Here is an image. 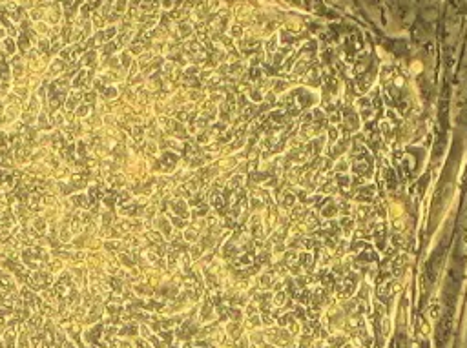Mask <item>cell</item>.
<instances>
[{"label":"cell","mask_w":467,"mask_h":348,"mask_svg":"<svg viewBox=\"0 0 467 348\" xmlns=\"http://www.w3.org/2000/svg\"><path fill=\"white\" fill-rule=\"evenodd\" d=\"M436 315H438V305L433 306V317H436Z\"/></svg>","instance_id":"obj_1"}]
</instances>
